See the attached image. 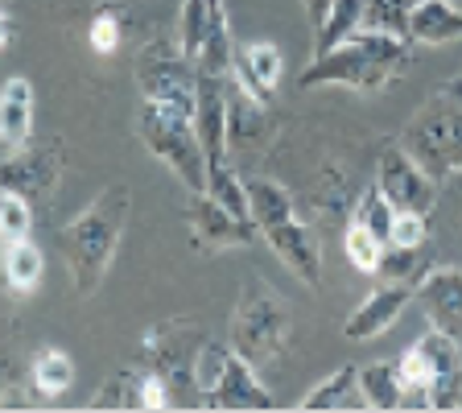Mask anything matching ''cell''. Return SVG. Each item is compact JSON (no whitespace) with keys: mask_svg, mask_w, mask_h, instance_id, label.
I'll use <instances>...</instances> for the list:
<instances>
[{"mask_svg":"<svg viewBox=\"0 0 462 413\" xmlns=\"http://www.w3.org/2000/svg\"><path fill=\"white\" fill-rule=\"evenodd\" d=\"M128 215H133V191L125 183H107L83 207V215H75L67 228L58 231L79 298L99 294V286H104L107 269H112V260H116V249H120Z\"/></svg>","mask_w":462,"mask_h":413,"instance_id":"cell-1","label":"cell"},{"mask_svg":"<svg viewBox=\"0 0 462 413\" xmlns=\"http://www.w3.org/2000/svg\"><path fill=\"white\" fill-rule=\"evenodd\" d=\"M409 67H413V42L359 25L335 50L314 54V62L298 75V87H346V91L375 96Z\"/></svg>","mask_w":462,"mask_h":413,"instance_id":"cell-2","label":"cell"},{"mask_svg":"<svg viewBox=\"0 0 462 413\" xmlns=\"http://www.w3.org/2000/svg\"><path fill=\"white\" fill-rule=\"evenodd\" d=\"M289 343H293V314L285 298L260 277H248L231 310V352L260 372L281 364L289 356Z\"/></svg>","mask_w":462,"mask_h":413,"instance_id":"cell-3","label":"cell"},{"mask_svg":"<svg viewBox=\"0 0 462 413\" xmlns=\"http://www.w3.org/2000/svg\"><path fill=\"white\" fill-rule=\"evenodd\" d=\"M396 141L409 149L417 165L442 186L446 174L462 170V104L454 96H433L417 116L401 128Z\"/></svg>","mask_w":462,"mask_h":413,"instance_id":"cell-4","label":"cell"},{"mask_svg":"<svg viewBox=\"0 0 462 413\" xmlns=\"http://www.w3.org/2000/svg\"><path fill=\"white\" fill-rule=\"evenodd\" d=\"M202 343H207V331L194 318H165V323L144 331L141 360L149 372H157L170 385L173 405L202 401L199 385H194V364H199Z\"/></svg>","mask_w":462,"mask_h":413,"instance_id":"cell-5","label":"cell"},{"mask_svg":"<svg viewBox=\"0 0 462 413\" xmlns=\"http://www.w3.org/2000/svg\"><path fill=\"white\" fill-rule=\"evenodd\" d=\"M136 133H141L144 149L157 162H165L178 174V183L186 191L190 194L207 191V154H202V141L194 133V116L178 112V108H165V104H144Z\"/></svg>","mask_w":462,"mask_h":413,"instance_id":"cell-6","label":"cell"},{"mask_svg":"<svg viewBox=\"0 0 462 413\" xmlns=\"http://www.w3.org/2000/svg\"><path fill=\"white\" fill-rule=\"evenodd\" d=\"M136 83H141L144 104H165V108H178V112L194 116L199 67L178 46V38H157L136 54Z\"/></svg>","mask_w":462,"mask_h":413,"instance_id":"cell-7","label":"cell"},{"mask_svg":"<svg viewBox=\"0 0 462 413\" xmlns=\"http://www.w3.org/2000/svg\"><path fill=\"white\" fill-rule=\"evenodd\" d=\"M62 170H67V162H62V145L58 141L25 145V149H13L0 162V191L21 194L29 207H42V202L54 199Z\"/></svg>","mask_w":462,"mask_h":413,"instance_id":"cell-8","label":"cell"},{"mask_svg":"<svg viewBox=\"0 0 462 413\" xmlns=\"http://www.w3.org/2000/svg\"><path fill=\"white\" fill-rule=\"evenodd\" d=\"M375 186L384 191V199L393 202L396 211L430 215L438 207V199H442V186L409 157V149L401 141H388L380 149V157H375Z\"/></svg>","mask_w":462,"mask_h":413,"instance_id":"cell-9","label":"cell"},{"mask_svg":"<svg viewBox=\"0 0 462 413\" xmlns=\"http://www.w3.org/2000/svg\"><path fill=\"white\" fill-rule=\"evenodd\" d=\"M186 228H190V244L199 252H227V249H248L252 240H260V228L248 215L227 211L219 199L211 194H190L186 202Z\"/></svg>","mask_w":462,"mask_h":413,"instance_id":"cell-10","label":"cell"},{"mask_svg":"<svg viewBox=\"0 0 462 413\" xmlns=\"http://www.w3.org/2000/svg\"><path fill=\"white\" fill-rule=\"evenodd\" d=\"M417 298L413 281H380V289H372L364 302H359L343 323V335L351 343H367V339H380L388 327H396V318L404 314V306Z\"/></svg>","mask_w":462,"mask_h":413,"instance_id":"cell-11","label":"cell"},{"mask_svg":"<svg viewBox=\"0 0 462 413\" xmlns=\"http://www.w3.org/2000/svg\"><path fill=\"white\" fill-rule=\"evenodd\" d=\"M417 302L433 331L462 343V265H433L417 281Z\"/></svg>","mask_w":462,"mask_h":413,"instance_id":"cell-12","label":"cell"},{"mask_svg":"<svg viewBox=\"0 0 462 413\" xmlns=\"http://www.w3.org/2000/svg\"><path fill=\"white\" fill-rule=\"evenodd\" d=\"M227 83L223 75H207L199 70V99H194V133L202 141L207 165L231 157V141H227Z\"/></svg>","mask_w":462,"mask_h":413,"instance_id":"cell-13","label":"cell"},{"mask_svg":"<svg viewBox=\"0 0 462 413\" xmlns=\"http://www.w3.org/2000/svg\"><path fill=\"white\" fill-rule=\"evenodd\" d=\"M202 405H211V409H231V413L236 409H273L277 397L260 385L256 368H252L248 360L231 352L223 372L215 376V385L202 393Z\"/></svg>","mask_w":462,"mask_h":413,"instance_id":"cell-14","label":"cell"},{"mask_svg":"<svg viewBox=\"0 0 462 413\" xmlns=\"http://www.w3.org/2000/svg\"><path fill=\"white\" fill-rule=\"evenodd\" d=\"M264 240L298 281H306L310 289L322 286V249H318V236L310 231V223H301L293 215V220L277 223V228H264Z\"/></svg>","mask_w":462,"mask_h":413,"instance_id":"cell-15","label":"cell"},{"mask_svg":"<svg viewBox=\"0 0 462 413\" xmlns=\"http://www.w3.org/2000/svg\"><path fill=\"white\" fill-rule=\"evenodd\" d=\"M285 75V58L273 42H248V46H236V67H231V79L240 91H248L256 104L269 108L273 96H277V83Z\"/></svg>","mask_w":462,"mask_h":413,"instance_id":"cell-16","label":"cell"},{"mask_svg":"<svg viewBox=\"0 0 462 413\" xmlns=\"http://www.w3.org/2000/svg\"><path fill=\"white\" fill-rule=\"evenodd\" d=\"M417 343H421V352L430 356V368H433L430 405L433 409H454V405H462V343L433 327H430V335H421Z\"/></svg>","mask_w":462,"mask_h":413,"instance_id":"cell-17","label":"cell"},{"mask_svg":"<svg viewBox=\"0 0 462 413\" xmlns=\"http://www.w3.org/2000/svg\"><path fill=\"white\" fill-rule=\"evenodd\" d=\"M409 42L413 46L462 42V9L454 0H417L413 13H409Z\"/></svg>","mask_w":462,"mask_h":413,"instance_id":"cell-18","label":"cell"},{"mask_svg":"<svg viewBox=\"0 0 462 413\" xmlns=\"http://www.w3.org/2000/svg\"><path fill=\"white\" fill-rule=\"evenodd\" d=\"M33 136V83L13 75L0 87V141L5 149H25Z\"/></svg>","mask_w":462,"mask_h":413,"instance_id":"cell-19","label":"cell"},{"mask_svg":"<svg viewBox=\"0 0 462 413\" xmlns=\"http://www.w3.org/2000/svg\"><path fill=\"white\" fill-rule=\"evenodd\" d=\"M244 194H248V220L260 228V236H264V228H277V223L298 215L293 194L281 183H273V178H260V174L244 178Z\"/></svg>","mask_w":462,"mask_h":413,"instance_id":"cell-20","label":"cell"},{"mask_svg":"<svg viewBox=\"0 0 462 413\" xmlns=\"http://www.w3.org/2000/svg\"><path fill=\"white\" fill-rule=\"evenodd\" d=\"M364 405H367V397H364V385H359V368L343 364L310 389L301 409H364Z\"/></svg>","mask_w":462,"mask_h":413,"instance_id":"cell-21","label":"cell"},{"mask_svg":"<svg viewBox=\"0 0 462 413\" xmlns=\"http://www.w3.org/2000/svg\"><path fill=\"white\" fill-rule=\"evenodd\" d=\"M75 385V364H70L67 352L58 347H42L33 364H29V389L42 397H62L67 389Z\"/></svg>","mask_w":462,"mask_h":413,"instance_id":"cell-22","label":"cell"},{"mask_svg":"<svg viewBox=\"0 0 462 413\" xmlns=\"http://www.w3.org/2000/svg\"><path fill=\"white\" fill-rule=\"evenodd\" d=\"M144 372L136 368H116L104 385L91 393V409H144Z\"/></svg>","mask_w":462,"mask_h":413,"instance_id":"cell-23","label":"cell"},{"mask_svg":"<svg viewBox=\"0 0 462 413\" xmlns=\"http://www.w3.org/2000/svg\"><path fill=\"white\" fill-rule=\"evenodd\" d=\"M364 9H367V0H330L327 21L314 29V54H327L338 42L351 38L364 25Z\"/></svg>","mask_w":462,"mask_h":413,"instance_id":"cell-24","label":"cell"},{"mask_svg":"<svg viewBox=\"0 0 462 413\" xmlns=\"http://www.w3.org/2000/svg\"><path fill=\"white\" fill-rule=\"evenodd\" d=\"M393 368H396V385H401V405H430L433 368H430V356L421 352V343L409 347Z\"/></svg>","mask_w":462,"mask_h":413,"instance_id":"cell-25","label":"cell"},{"mask_svg":"<svg viewBox=\"0 0 462 413\" xmlns=\"http://www.w3.org/2000/svg\"><path fill=\"white\" fill-rule=\"evenodd\" d=\"M5 281L13 294H33L42 286V249L29 236L5 249Z\"/></svg>","mask_w":462,"mask_h":413,"instance_id":"cell-26","label":"cell"},{"mask_svg":"<svg viewBox=\"0 0 462 413\" xmlns=\"http://www.w3.org/2000/svg\"><path fill=\"white\" fill-rule=\"evenodd\" d=\"M223 13V0H182V17H178V46L186 50L190 58H199L202 38L211 21Z\"/></svg>","mask_w":462,"mask_h":413,"instance_id":"cell-27","label":"cell"},{"mask_svg":"<svg viewBox=\"0 0 462 413\" xmlns=\"http://www.w3.org/2000/svg\"><path fill=\"white\" fill-rule=\"evenodd\" d=\"M433 269V260L425 249H396V244H384V257L375 265V281H421L425 273Z\"/></svg>","mask_w":462,"mask_h":413,"instance_id":"cell-28","label":"cell"},{"mask_svg":"<svg viewBox=\"0 0 462 413\" xmlns=\"http://www.w3.org/2000/svg\"><path fill=\"white\" fill-rule=\"evenodd\" d=\"M207 194H211V199H219L227 211L248 215L244 174L236 170V162H231V157H223V162H211V165H207Z\"/></svg>","mask_w":462,"mask_h":413,"instance_id":"cell-29","label":"cell"},{"mask_svg":"<svg viewBox=\"0 0 462 413\" xmlns=\"http://www.w3.org/2000/svg\"><path fill=\"white\" fill-rule=\"evenodd\" d=\"M384 236H375L372 228H364V223H346L343 231V252L346 260H351V269L356 273H367V277H375V265H380V257H384Z\"/></svg>","mask_w":462,"mask_h":413,"instance_id":"cell-30","label":"cell"},{"mask_svg":"<svg viewBox=\"0 0 462 413\" xmlns=\"http://www.w3.org/2000/svg\"><path fill=\"white\" fill-rule=\"evenodd\" d=\"M359 385L372 409H401V385H396V368L388 360L359 368Z\"/></svg>","mask_w":462,"mask_h":413,"instance_id":"cell-31","label":"cell"},{"mask_svg":"<svg viewBox=\"0 0 462 413\" xmlns=\"http://www.w3.org/2000/svg\"><path fill=\"white\" fill-rule=\"evenodd\" d=\"M417 0H367L364 9V25L393 33V38H409V13Z\"/></svg>","mask_w":462,"mask_h":413,"instance_id":"cell-32","label":"cell"},{"mask_svg":"<svg viewBox=\"0 0 462 413\" xmlns=\"http://www.w3.org/2000/svg\"><path fill=\"white\" fill-rule=\"evenodd\" d=\"M393 215L396 207L384 199V191L380 186H364V194L356 199V223H364V228H372L375 236H384L388 240V228H393Z\"/></svg>","mask_w":462,"mask_h":413,"instance_id":"cell-33","label":"cell"},{"mask_svg":"<svg viewBox=\"0 0 462 413\" xmlns=\"http://www.w3.org/2000/svg\"><path fill=\"white\" fill-rule=\"evenodd\" d=\"M29 228H33V207L21 194L0 191V231H5V240H25Z\"/></svg>","mask_w":462,"mask_h":413,"instance_id":"cell-34","label":"cell"},{"mask_svg":"<svg viewBox=\"0 0 462 413\" xmlns=\"http://www.w3.org/2000/svg\"><path fill=\"white\" fill-rule=\"evenodd\" d=\"M388 244L396 249H425L430 244V220L421 211H396L388 228Z\"/></svg>","mask_w":462,"mask_h":413,"instance_id":"cell-35","label":"cell"},{"mask_svg":"<svg viewBox=\"0 0 462 413\" xmlns=\"http://www.w3.org/2000/svg\"><path fill=\"white\" fill-rule=\"evenodd\" d=\"M87 42H91V50L96 54H116L120 50V42H125V21L116 17L112 9H104V13H96L91 17V29H87Z\"/></svg>","mask_w":462,"mask_h":413,"instance_id":"cell-36","label":"cell"},{"mask_svg":"<svg viewBox=\"0 0 462 413\" xmlns=\"http://www.w3.org/2000/svg\"><path fill=\"white\" fill-rule=\"evenodd\" d=\"M442 194L458 207V220H462V170H454V174H446L442 178Z\"/></svg>","mask_w":462,"mask_h":413,"instance_id":"cell-37","label":"cell"},{"mask_svg":"<svg viewBox=\"0 0 462 413\" xmlns=\"http://www.w3.org/2000/svg\"><path fill=\"white\" fill-rule=\"evenodd\" d=\"M301 5H306V13H310V25H322V21H327V13H330V0H301Z\"/></svg>","mask_w":462,"mask_h":413,"instance_id":"cell-38","label":"cell"},{"mask_svg":"<svg viewBox=\"0 0 462 413\" xmlns=\"http://www.w3.org/2000/svg\"><path fill=\"white\" fill-rule=\"evenodd\" d=\"M13 385V356L0 347V397H5V389Z\"/></svg>","mask_w":462,"mask_h":413,"instance_id":"cell-39","label":"cell"},{"mask_svg":"<svg viewBox=\"0 0 462 413\" xmlns=\"http://www.w3.org/2000/svg\"><path fill=\"white\" fill-rule=\"evenodd\" d=\"M13 33H17V25H13V17H5V13H0V50H9Z\"/></svg>","mask_w":462,"mask_h":413,"instance_id":"cell-40","label":"cell"},{"mask_svg":"<svg viewBox=\"0 0 462 413\" xmlns=\"http://www.w3.org/2000/svg\"><path fill=\"white\" fill-rule=\"evenodd\" d=\"M442 91H446V96H454V99L462 104V75H458V79H450V83H446Z\"/></svg>","mask_w":462,"mask_h":413,"instance_id":"cell-41","label":"cell"},{"mask_svg":"<svg viewBox=\"0 0 462 413\" xmlns=\"http://www.w3.org/2000/svg\"><path fill=\"white\" fill-rule=\"evenodd\" d=\"M5 249H9V240H5V231H0V273H5Z\"/></svg>","mask_w":462,"mask_h":413,"instance_id":"cell-42","label":"cell"},{"mask_svg":"<svg viewBox=\"0 0 462 413\" xmlns=\"http://www.w3.org/2000/svg\"><path fill=\"white\" fill-rule=\"evenodd\" d=\"M5 331H9V327H0V335H5Z\"/></svg>","mask_w":462,"mask_h":413,"instance_id":"cell-43","label":"cell"},{"mask_svg":"<svg viewBox=\"0 0 462 413\" xmlns=\"http://www.w3.org/2000/svg\"><path fill=\"white\" fill-rule=\"evenodd\" d=\"M454 5H458V0H454Z\"/></svg>","mask_w":462,"mask_h":413,"instance_id":"cell-44","label":"cell"}]
</instances>
